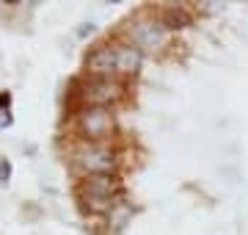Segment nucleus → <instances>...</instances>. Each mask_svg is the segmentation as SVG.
I'll use <instances>...</instances> for the list:
<instances>
[{
    "mask_svg": "<svg viewBox=\"0 0 248 235\" xmlns=\"http://www.w3.org/2000/svg\"><path fill=\"white\" fill-rule=\"evenodd\" d=\"M116 188L119 185H116V180L110 174H86V180L80 183V197H83L89 210L102 213V210H110Z\"/></svg>",
    "mask_w": 248,
    "mask_h": 235,
    "instance_id": "1",
    "label": "nucleus"
},
{
    "mask_svg": "<svg viewBox=\"0 0 248 235\" xmlns=\"http://www.w3.org/2000/svg\"><path fill=\"white\" fill-rule=\"evenodd\" d=\"M75 127L86 141H99L113 130V114L105 105H86V108L78 111Z\"/></svg>",
    "mask_w": 248,
    "mask_h": 235,
    "instance_id": "2",
    "label": "nucleus"
},
{
    "mask_svg": "<svg viewBox=\"0 0 248 235\" xmlns=\"http://www.w3.org/2000/svg\"><path fill=\"white\" fill-rule=\"evenodd\" d=\"M75 166H80L86 174H108V169L113 166V152L99 141H83V144L72 152Z\"/></svg>",
    "mask_w": 248,
    "mask_h": 235,
    "instance_id": "3",
    "label": "nucleus"
},
{
    "mask_svg": "<svg viewBox=\"0 0 248 235\" xmlns=\"http://www.w3.org/2000/svg\"><path fill=\"white\" fill-rule=\"evenodd\" d=\"M122 97V86L110 78H89L80 83V100L89 105H105Z\"/></svg>",
    "mask_w": 248,
    "mask_h": 235,
    "instance_id": "4",
    "label": "nucleus"
},
{
    "mask_svg": "<svg viewBox=\"0 0 248 235\" xmlns=\"http://www.w3.org/2000/svg\"><path fill=\"white\" fill-rule=\"evenodd\" d=\"M130 39L135 47H157L166 39V22L163 19H135L130 25Z\"/></svg>",
    "mask_w": 248,
    "mask_h": 235,
    "instance_id": "5",
    "label": "nucleus"
},
{
    "mask_svg": "<svg viewBox=\"0 0 248 235\" xmlns=\"http://www.w3.org/2000/svg\"><path fill=\"white\" fill-rule=\"evenodd\" d=\"M86 67L94 78H108L110 72H119V45H99L86 58Z\"/></svg>",
    "mask_w": 248,
    "mask_h": 235,
    "instance_id": "6",
    "label": "nucleus"
},
{
    "mask_svg": "<svg viewBox=\"0 0 248 235\" xmlns=\"http://www.w3.org/2000/svg\"><path fill=\"white\" fill-rule=\"evenodd\" d=\"M141 67V50L135 45H119V72H135Z\"/></svg>",
    "mask_w": 248,
    "mask_h": 235,
    "instance_id": "7",
    "label": "nucleus"
},
{
    "mask_svg": "<svg viewBox=\"0 0 248 235\" xmlns=\"http://www.w3.org/2000/svg\"><path fill=\"white\" fill-rule=\"evenodd\" d=\"M163 22H166V28H182V25L190 22V17H187L182 9H169L163 14Z\"/></svg>",
    "mask_w": 248,
    "mask_h": 235,
    "instance_id": "8",
    "label": "nucleus"
},
{
    "mask_svg": "<svg viewBox=\"0 0 248 235\" xmlns=\"http://www.w3.org/2000/svg\"><path fill=\"white\" fill-rule=\"evenodd\" d=\"M9 174H11V163H9V161H3V163H0V183L9 180Z\"/></svg>",
    "mask_w": 248,
    "mask_h": 235,
    "instance_id": "9",
    "label": "nucleus"
},
{
    "mask_svg": "<svg viewBox=\"0 0 248 235\" xmlns=\"http://www.w3.org/2000/svg\"><path fill=\"white\" fill-rule=\"evenodd\" d=\"M9 125H11V117H9V111H6V114L0 117V127H9Z\"/></svg>",
    "mask_w": 248,
    "mask_h": 235,
    "instance_id": "10",
    "label": "nucleus"
}]
</instances>
